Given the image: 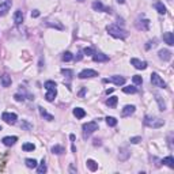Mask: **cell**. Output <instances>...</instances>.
Instances as JSON below:
<instances>
[{
  "mask_svg": "<svg viewBox=\"0 0 174 174\" xmlns=\"http://www.w3.org/2000/svg\"><path fill=\"white\" fill-rule=\"evenodd\" d=\"M106 30H108V33L110 34L112 37H114V38L125 40L128 37V33L125 32L124 29H121L120 26H117V25H108L106 26Z\"/></svg>",
  "mask_w": 174,
  "mask_h": 174,
  "instance_id": "1",
  "label": "cell"
},
{
  "mask_svg": "<svg viewBox=\"0 0 174 174\" xmlns=\"http://www.w3.org/2000/svg\"><path fill=\"white\" fill-rule=\"evenodd\" d=\"M165 121L162 118H158V117H151V116H146L144 117V125H147L150 128H161L163 127Z\"/></svg>",
  "mask_w": 174,
  "mask_h": 174,
  "instance_id": "2",
  "label": "cell"
},
{
  "mask_svg": "<svg viewBox=\"0 0 174 174\" xmlns=\"http://www.w3.org/2000/svg\"><path fill=\"white\" fill-rule=\"evenodd\" d=\"M95 131H98V122L97 121H90L87 124H83V135L84 138L90 136L91 134H94Z\"/></svg>",
  "mask_w": 174,
  "mask_h": 174,
  "instance_id": "3",
  "label": "cell"
},
{
  "mask_svg": "<svg viewBox=\"0 0 174 174\" xmlns=\"http://www.w3.org/2000/svg\"><path fill=\"white\" fill-rule=\"evenodd\" d=\"M151 83H152V86H155V87H162V88L166 87L165 80H163L162 78L159 76V75L156 74V72L151 74Z\"/></svg>",
  "mask_w": 174,
  "mask_h": 174,
  "instance_id": "4",
  "label": "cell"
},
{
  "mask_svg": "<svg viewBox=\"0 0 174 174\" xmlns=\"http://www.w3.org/2000/svg\"><path fill=\"white\" fill-rule=\"evenodd\" d=\"M16 114L15 113H8V112H4V113L2 114V120L7 122V124H10V125H14L16 122Z\"/></svg>",
  "mask_w": 174,
  "mask_h": 174,
  "instance_id": "5",
  "label": "cell"
},
{
  "mask_svg": "<svg viewBox=\"0 0 174 174\" xmlns=\"http://www.w3.org/2000/svg\"><path fill=\"white\" fill-rule=\"evenodd\" d=\"M93 10H94V11H104V12L112 14V8L105 7L104 4H102L101 0H95V2H93Z\"/></svg>",
  "mask_w": 174,
  "mask_h": 174,
  "instance_id": "6",
  "label": "cell"
},
{
  "mask_svg": "<svg viewBox=\"0 0 174 174\" xmlns=\"http://www.w3.org/2000/svg\"><path fill=\"white\" fill-rule=\"evenodd\" d=\"M11 6H12L11 0H2V2H0V16L6 15V14L10 11Z\"/></svg>",
  "mask_w": 174,
  "mask_h": 174,
  "instance_id": "7",
  "label": "cell"
},
{
  "mask_svg": "<svg viewBox=\"0 0 174 174\" xmlns=\"http://www.w3.org/2000/svg\"><path fill=\"white\" fill-rule=\"evenodd\" d=\"M94 76H98V72L94 70H83L79 75H78L79 79H87V78H94Z\"/></svg>",
  "mask_w": 174,
  "mask_h": 174,
  "instance_id": "8",
  "label": "cell"
},
{
  "mask_svg": "<svg viewBox=\"0 0 174 174\" xmlns=\"http://www.w3.org/2000/svg\"><path fill=\"white\" fill-rule=\"evenodd\" d=\"M104 82H105V83H106V82H112V83H114L116 86H122V84L125 83V78L118 76V75H114V76L109 78V79H105Z\"/></svg>",
  "mask_w": 174,
  "mask_h": 174,
  "instance_id": "9",
  "label": "cell"
},
{
  "mask_svg": "<svg viewBox=\"0 0 174 174\" xmlns=\"http://www.w3.org/2000/svg\"><path fill=\"white\" fill-rule=\"evenodd\" d=\"M135 26L138 27L139 30H148V27H150V20L148 19H138L136 20V23H135Z\"/></svg>",
  "mask_w": 174,
  "mask_h": 174,
  "instance_id": "10",
  "label": "cell"
},
{
  "mask_svg": "<svg viewBox=\"0 0 174 174\" xmlns=\"http://www.w3.org/2000/svg\"><path fill=\"white\" fill-rule=\"evenodd\" d=\"M131 64L136 68V70H146V68H147V63L139 60V59H131Z\"/></svg>",
  "mask_w": 174,
  "mask_h": 174,
  "instance_id": "11",
  "label": "cell"
},
{
  "mask_svg": "<svg viewBox=\"0 0 174 174\" xmlns=\"http://www.w3.org/2000/svg\"><path fill=\"white\" fill-rule=\"evenodd\" d=\"M3 144L7 146V147H11V146H14L16 142H18V138L16 136H6V138H3Z\"/></svg>",
  "mask_w": 174,
  "mask_h": 174,
  "instance_id": "12",
  "label": "cell"
},
{
  "mask_svg": "<svg viewBox=\"0 0 174 174\" xmlns=\"http://www.w3.org/2000/svg\"><path fill=\"white\" fill-rule=\"evenodd\" d=\"M159 59L163 60V61H169V60H172V52L168 49H162V50H159Z\"/></svg>",
  "mask_w": 174,
  "mask_h": 174,
  "instance_id": "13",
  "label": "cell"
},
{
  "mask_svg": "<svg viewBox=\"0 0 174 174\" xmlns=\"http://www.w3.org/2000/svg\"><path fill=\"white\" fill-rule=\"evenodd\" d=\"M0 82H2V86L3 87H10V86H11V83H12L11 76H10V75H7V74H4V75H2V76H0Z\"/></svg>",
  "mask_w": 174,
  "mask_h": 174,
  "instance_id": "14",
  "label": "cell"
},
{
  "mask_svg": "<svg viewBox=\"0 0 174 174\" xmlns=\"http://www.w3.org/2000/svg\"><path fill=\"white\" fill-rule=\"evenodd\" d=\"M135 106L134 105H127V106H124V109H122V112H121V116L122 117H128V116H131L132 113L135 112Z\"/></svg>",
  "mask_w": 174,
  "mask_h": 174,
  "instance_id": "15",
  "label": "cell"
},
{
  "mask_svg": "<svg viewBox=\"0 0 174 174\" xmlns=\"http://www.w3.org/2000/svg\"><path fill=\"white\" fill-rule=\"evenodd\" d=\"M163 41H165L169 46H173L174 45V36H173V33L168 32V33L163 34Z\"/></svg>",
  "mask_w": 174,
  "mask_h": 174,
  "instance_id": "16",
  "label": "cell"
},
{
  "mask_svg": "<svg viewBox=\"0 0 174 174\" xmlns=\"http://www.w3.org/2000/svg\"><path fill=\"white\" fill-rule=\"evenodd\" d=\"M93 60L97 61V63H102V61H108L109 60V56L104 53H94L93 54Z\"/></svg>",
  "mask_w": 174,
  "mask_h": 174,
  "instance_id": "17",
  "label": "cell"
},
{
  "mask_svg": "<svg viewBox=\"0 0 174 174\" xmlns=\"http://www.w3.org/2000/svg\"><path fill=\"white\" fill-rule=\"evenodd\" d=\"M129 155H131V152L128 151V148H125V147L120 148V154H118L120 161H127V159L129 158Z\"/></svg>",
  "mask_w": 174,
  "mask_h": 174,
  "instance_id": "18",
  "label": "cell"
},
{
  "mask_svg": "<svg viewBox=\"0 0 174 174\" xmlns=\"http://www.w3.org/2000/svg\"><path fill=\"white\" fill-rule=\"evenodd\" d=\"M14 22H15V25H20L23 22V12L20 10L15 11V14H14Z\"/></svg>",
  "mask_w": 174,
  "mask_h": 174,
  "instance_id": "19",
  "label": "cell"
},
{
  "mask_svg": "<svg viewBox=\"0 0 174 174\" xmlns=\"http://www.w3.org/2000/svg\"><path fill=\"white\" fill-rule=\"evenodd\" d=\"M38 110H40V114L42 116V117L45 118V120H48V121H53V120H54V117H53V116L48 113V112H46V110H45V109H44L42 106H40V108H38Z\"/></svg>",
  "mask_w": 174,
  "mask_h": 174,
  "instance_id": "20",
  "label": "cell"
},
{
  "mask_svg": "<svg viewBox=\"0 0 174 174\" xmlns=\"http://www.w3.org/2000/svg\"><path fill=\"white\" fill-rule=\"evenodd\" d=\"M56 95H57V90H48V93L45 95V100L48 102H52V101H54Z\"/></svg>",
  "mask_w": 174,
  "mask_h": 174,
  "instance_id": "21",
  "label": "cell"
},
{
  "mask_svg": "<svg viewBox=\"0 0 174 174\" xmlns=\"http://www.w3.org/2000/svg\"><path fill=\"white\" fill-rule=\"evenodd\" d=\"M162 163L166 166H169L170 169H174V158L173 156H166V158L162 159Z\"/></svg>",
  "mask_w": 174,
  "mask_h": 174,
  "instance_id": "22",
  "label": "cell"
},
{
  "mask_svg": "<svg viewBox=\"0 0 174 174\" xmlns=\"http://www.w3.org/2000/svg\"><path fill=\"white\" fill-rule=\"evenodd\" d=\"M74 116L76 118H83L84 116H86V112H84V109H82V108H75L74 109Z\"/></svg>",
  "mask_w": 174,
  "mask_h": 174,
  "instance_id": "23",
  "label": "cell"
},
{
  "mask_svg": "<svg viewBox=\"0 0 174 174\" xmlns=\"http://www.w3.org/2000/svg\"><path fill=\"white\" fill-rule=\"evenodd\" d=\"M86 165H87V168L90 169L91 172H95V170H98V163L95 162L94 159H87Z\"/></svg>",
  "mask_w": 174,
  "mask_h": 174,
  "instance_id": "24",
  "label": "cell"
},
{
  "mask_svg": "<svg viewBox=\"0 0 174 174\" xmlns=\"http://www.w3.org/2000/svg\"><path fill=\"white\" fill-rule=\"evenodd\" d=\"M44 87L46 88V90H57V84H56V82H53V80H46L45 82V84H44Z\"/></svg>",
  "mask_w": 174,
  "mask_h": 174,
  "instance_id": "25",
  "label": "cell"
},
{
  "mask_svg": "<svg viewBox=\"0 0 174 174\" xmlns=\"http://www.w3.org/2000/svg\"><path fill=\"white\" fill-rule=\"evenodd\" d=\"M52 152H53V154H56V155H61V154H64V152H66V150H64L63 146H53V147H52Z\"/></svg>",
  "mask_w": 174,
  "mask_h": 174,
  "instance_id": "26",
  "label": "cell"
},
{
  "mask_svg": "<svg viewBox=\"0 0 174 174\" xmlns=\"http://www.w3.org/2000/svg\"><path fill=\"white\" fill-rule=\"evenodd\" d=\"M25 163H26V166H27L29 169H36L37 165H38L36 159H32V158H27L26 161H25Z\"/></svg>",
  "mask_w": 174,
  "mask_h": 174,
  "instance_id": "27",
  "label": "cell"
},
{
  "mask_svg": "<svg viewBox=\"0 0 174 174\" xmlns=\"http://www.w3.org/2000/svg\"><path fill=\"white\" fill-rule=\"evenodd\" d=\"M155 8H156V11H158L159 14H162V15H165V14H166V7L163 6L162 2L155 3Z\"/></svg>",
  "mask_w": 174,
  "mask_h": 174,
  "instance_id": "28",
  "label": "cell"
},
{
  "mask_svg": "<svg viewBox=\"0 0 174 174\" xmlns=\"http://www.w3.org/2000/svg\"><path fill=\"white\" fill-rule=\"evenodd\" d=\"M117 102H118V98L117 97H110L109 100H106V105H108L109 108H116Z\"/></svg>",
  "mask_w": 174,
  "mask_h": 174,
  "instance_id": "29",
  "label": "cell"
},
{
  "mask_svg": "<svg viewBox=\"0 0 174 174\" xmlns=\"http://www.w3.org/2000/svg\"><path fill=\"white\" fill-rule=\"evenodd\" d=\"M46 170H48V168H46V163H45V161H41V163H40V166L37 168V173L38 174H44V173H46Z\"/></svg>",
  "mask_w": 174,
  "mask_h": 174,
  "instance_id": "30",
  "label": "cell"
},
{
  "mask_svg": "<svg viewBox=\"0 0 174 174\" xmlns=\"http://www.w3.org/2000/svg\"><path fill=\"white\" fill-rule=\"evenodd\" d=\"M155 100L156 102H158V105H159V109L163 112V110H166V105H165V102L162 101V97L159 94H155Z\"/></svg>",
  "mask_w": 174,
  "mask_h": 174,
  "instance_id": "31",
  "label": "cell"
},
{
  "mask_svg": "<svg viewBox=\"0 0 174 174\" xmlns=\"http://www.w3.org/2000/svg\"><path fill=\"white\" fill-rule=\"evenodd\" d=\"M122 91L125 94H135V93H138V88L135 86H127V87H122Z\"/></svg>",
  "mask_w": 174,
  "mask_h": 174,
  "instance_id": "32",
  "label": "cell"
},
{
  "mask_svg": "<svg viewBox=\"0 0 174 174\" xmlns=\"http://www.w3.org/2000/svg\"><path fill=\"white\" fill-rule=\"evenodd\" d=\"M22 150L23 151H34V150H36V146H34L33 143H25V144L22 146Z\"/></svg>",
  "mask_w": 174,
  "mask_h": 174,
  "instance_id": "33",
  "label": "cell"
},
{
  "mask_svg": "<svg viewBox=\"0 0 174 174\" xmlns=\"http://www.w3.org/2000/svg\"><path fill=\"white\" fill-rule=\"evenodd\" d=\"M105 120H106V124L109 125V127H116V125H117V120H116L114 117H109L108 116Z\"/></svg>",
  "mask_w": 174,
  "mask_h": 174,
  "instance_id": "34",
  "label": "cell"
},
{
  "mask_svg": "<svg viewBox=\"0 0 174 174\" xmlns=\"http://www.w3.org/2000/svg\"><path fill=\"white\" fill-rule=\"evenodd\" d=\"M61 59H63V61H71L74 59V54L71 53V52H66V53H63V57H61Z\"/></svg>",
  "mask_w": 174,
  "mask_h": 174,
  "instance_id": "35",
  "label": "cell"
},
{
  "mask_svg": "<svg viewBox=\"0 0 174 174\" xmlns=\"http://www.w3.org/2000/svg\"><path fill=\"white\" fill-rule=\"evenodd\" d=\"M61 74L64 75V76H67L68 79H71V78H72V75H74V72L71 70H66V68H64V70H61Z\"/></svg>",
  "mask_w": 174,
  "mask_h": 174,
  "instance_id": "36",
  "label": "cell"
},
{
  "mask_svg": "<svg viewBox=\"0 0 174 174\" xmlns=\"http://www.w3.org/2000/svg\"><path fill=\"white\" fill-rule=\"evenodd\" d=\"M132 80H134L135 84H142L143 83V78L140 76V75H135V76L132 78Z\"/></svg>",
  "mask_w": 174,
  "mask_h": 174,
  "instance_id": "37",
  "label": "cell"
},
{
  "mask_svg": "<svg viewBox=\"0 0 174 174\" xmlns=\"http://www.w3.org/2000/svg\"><path fill=\"white\" fill-rule=\"evenodd\" d=\"M83 53H84V54H87V56H93V54H94L95 52H94L93 48H84V49H83Z\"/></svg>",
  "mask_w": 174,
  "mask_h": 174,
  "instance_id": "38",
  "label": "cell"
},
{
  "mask_svg": "<svg viewBox=\"0 0 174 174\" xmlns=\"http://www.w3.org/2000/svg\"><path fill=\"white\" fill-rule=\"evenodd\" d=\"M46 25H48V26H52V27H57L59 30H63V29H64V26H63V25H59V23H50V22H48Z\"/></svg>",
  "mask_w": 174,
  "mask_h": 174,
  "instance_id": "39",
  "label": "cell"
},
{
  "mask_svg": "<svg viewBox=\"0 0 174 174\" xmlns=\"http://www.w3.org/2000/svg\"><path fill=\"white\" fill-rule=\"evenodd\" d=\"M142 142V138L140 136H136V138H131V143L132 144H138V143Z\"/></svg>",
  "mask_w": 174,
  "mask_h": 174,
  "instance_id": "40",
  "label": "cell"
},
{
  "mask_svg": "<svg viewBox=\"0 0 174 174\" xmlns=\"http://www.w3.org/2000/svg\"><path fill=\"white\" fill-rule=\"evenodd\" d=\"M156 45V44H155V41H148V42H147V45H146V49H151V48H154Z\"/></svg>",
  "mask_w": 174,
  "mask_h": 174,
  "instance_id": "41",
  "label": "cell"
},
{
  "mask_svg": "<svg viewBox=\"0 0 174 174\" xmlns=\"http://www.w3.org/2000/svg\"><path fill=\"white\" fill-rule=\"evenodd\" d=\"M14 98H15L18 102H20V101L23 102V101H25V97H23V95H19V94H15V95H14Z\"/></svg>",
  "mask_w": 174,
  "mask_h": 174,
  "instance_id": "42",
  "label": "cell"
},
{
  "mask_svg": "<svg viewBox=\"0 0 174 174\" xmlns=\"http://www.w3.org/2000/svg\"><path fill=\"white\" fill-rule=\"evenodd\" d=\"M32 16H33V18H37V16H40V11H38V10H34V11L32 12Z\"/></svg>",
  "mask_w": 174,
  "mask_h": 174,
  "instance_id": "43",
  "label": "cell"
},
{
  "mask_svg": "<svg viewBox=\"0 0 174 174\" xmlns=\"http://www.w3.org/2000/svg\"><path fill=\"white\" fill-rule=\"evenodd\" d=\"M70 172H71V173H76V169L74 168V165H71V168H70Z\"/></svg>",
  "mask_w": 174,
  "mask_h": 174,
  "instance_id": "44",
  "label": "cell"
},
{
  "mask_svg": "<svg viewBox=\"0 0 174 174\" xmlns=\"http://www.w3.org/2000/svg\"><path fill=\"white\" fill-rule=\"evenodd\" d=\"M84 93H86V88H83V90H82L80 93H79V95H80V97H83V95H84Z\"/></svg>",
  "mask_w": 174,
  "mask_h": 174,
  "instance_id": "45",
  "label": "cell"
},
{
  "mask_svg": "<svg viewBox=\"0 0 174 174\" xmlns=\"http://www.w3.org/2000/svg\"><path fill=\"white\" fill-rule=\"evenodd\" d=\"M113 93V88H109V90H106V94L109 95V94H112Z\"/></svg>",
  "mask_w": 174,
  "mask_h": 174,
  "instance_id": "46",
  "label": "cell"
},
{
  "mask_svg": "<svg viewBox=\"0 0 174 174\" xmlns=\"http://www.w3.org/2000/svg\"><path fill=\"white\" fill-rule=\"evenodd\" d=\"M70 139L74 142V140H75V135H71V136H70Z\"/></svg>",
  "mask_w": 174,
  "mask_h": 174,
  "instance_id": "47",
  "label": "cell"
},
{
  "mask_svg": "<svg viewBox=\"0 0 174 174\" xmlns=\"http://www.w3.org/2000/svg\"><path fill=\"white\" fill-rule=\"evenodd\" d=\"M117 2H118V3H120V4H122V3H124V2H125V0H117Z\"/></svg>",
  "mask_w": 174,
  "mask_h": 174,
  "instance_id": "48",
  "label": "cell"
},
{
  "mask_svg": "<svg viewBox=\"0 0 174 174\" xmlns=\"http://www.w3.org/2000/svg\"><path fill=\"white\" fill-rule=\"evenodd\" d=\"M78 2H80V3H83V2H84V0H78Z\"/></svg>",
  "mask_w": 174,
  "mask_h": 174,
  "instance_id": "49",
  "label": "cell"
},
{
  "mask_svg": "<svg viewBox=\"0 0 174 174\" xmlns=\"http://www.w3.org/2000/svg\"><path fill=\"white\" fill-rule=\"evenodd\" d=\"M2 129H3V128H2V125H0V131H2Z\"/></svg>",
  "mask_w": 174,
  "mask_h": 174,
  "instance_id": "50",
  "label": "cell"
}]
</instances>
